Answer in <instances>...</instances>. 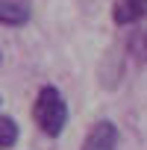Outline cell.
I'll use <instances>...</instances> for the list:
<instances>
[{"label": "cell", "instance_id": "obj_1", "mask_svg": "<svg viewBox=\"0 0 147 150\" xmlns=\"http://www.w3.org/2000/svg\"><path fill=\"white\" fill-rule=\"evenodd\" d=\"M33 121L44 135H50V138L62 135V129L68 124V106H65V97L56 86L38 88L35 103H33Z\"/></svg>", "mask_w": 147, "mask_h": 150}, {"label": "cell", "instance_id": "obj_5", "mask_svg": "<svg viewBox=\"0 0 147 150\" xmlns=\"http://www.w3.org/2000/svg\"><path fill=\"white\" fill-rule=\"evenodd\" d=\"M18 141V124L9 115H0V150H9Z\"/></svg>", "mask_w": 147, "mask_h": 150}, {"label": "cell", "instance_id": "obj_6", "mask_svg": "<svg viewBox=\"0 0 147 150\" xmlns=\"http://www.w3.org/2000/svg\"><path fill=\"white\" fill-rule=\"evenodd\" d=\"M141 50H144V53H147V35H144V41H141Z\"/></svg>", "mask_w": 147, "mask_h": 150}, {"label": "cell", "instance_id": "obj_4", "mask_svg": "<svg viewBox=\"0 0 147 150\" xmlns=\"http://www.w3.org/2000/svg\"><path fill=\"white\" fill-rule=\"evenodd\" d=\"M147 12V0H115V9H112V21L118 27H129L135 21H141Z\"/></svg>", "mask_w": 147, "mask_h": 150}, {"label": "cell", "instance_id": "obj_7", "mask_svg": "<svg viewBox=\"0 0 147 150\" xmlns=\"http://www.w3.org/2000/svg\"><path fill=\"white\" fill-rule=\"evenodd\" d=\"M0 59H3V56H0Z\"/></svg>", "mask_w": 147, "mask_h": 150}, {"label": "cell", "instance_id": "obj_2", "mask_svg": "<svg viewBox=\"0 0 147 150\" xmlns=\"http://www.w3.org/2000/svg\"><path fill=\"white\" fill-rule=\"evenodd\" d=\"M118 141H121L118 127L109 118H103V121L91 124V129H88V135H86L80 150H118Z\"/></svg>", "mask_w": 147, "mask_h": 150}, {"label": "cell", "instance_id": "obj_3", "mask_svg": "<svg viewBox=\"0 0 147 150\" xmlns=\"http://www.w3.org/2000/svg\"><path fill=\"white\" fill-rule=\"evenodd\" d=\"M33 15L30 0H0V24L3 27H24Z\"/></svg>", "mask_w": 147, "mask_h": 150}]
</instances>
